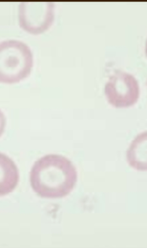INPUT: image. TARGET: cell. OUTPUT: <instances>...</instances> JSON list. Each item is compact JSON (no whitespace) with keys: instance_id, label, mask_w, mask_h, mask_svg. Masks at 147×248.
<instances>
[{"instance_id":"1","label":"cell","mask_w":147,"mask_h":248,"mask_svg":"<svg viewBox=\"0 0 147 248\" xmlns=\"http://www.w3.org/2000/svg\"><path fill=\"white\" fill-rule=\"evenodd\" d=\"M76 169L71 162L62 155L50 154L36 161L30 173L33 190L47 198L64 197L72 190L77 180Z\"/></svg>"},{"instance_id":"2","label":"cell","mask_w":147,"mask_h":248,"mask_svg":"<svg viewBox=\"0 0 147 248\" xmlns=\"http://www.w3.org/2000/svg\"><path fill=\"white\" fill-rule=\"evenodd\" d=\"M33 65L32 52L25 43L15 39L0 42V82H19L29 75Z\"/></svg>"},{"instance_id":"3","label":"cell","mask_w":147,"mask_h":248,"mask_svg":"<svg viewBox=\"0 0 147 248\" xmlns=\"http://www.w3.org/2000/svg\"><path fill=\"white\" fill-rule=\"evenodd\" d=\"M54 13V5L52 2H22L19 8L20 25L30 33H42L51 26Z\"/></svg>"},{"instance_id":"4","label":"cell","mask_w":147,"mask_h":248,"mask_svg":"<svg viewBox=\"0 0 147 248\" xmlns=\"http://www.w3.org/2000/svg\"><path fill=\"white\" fill-rule=\"evenodd\" d=\"M106 98L109 103L117 108H125L133 105L139 95L137 82L131 75L119 73L112 77L105 89Z\"/></svg>"},{"instance_id":"5","label":"cell","mask_w":147,"mask_h":248,"mask_svg":"<svg viewBox=\"0 0 147 248\" xmlns=\"http://www.w3.org/2000/svg\"><path fill=\"white\" fill-rule=\"evenodd\" d=\"M19 178L18 171L13 161L0 152V196L12 192L17 186Z\"/></svg>"}]
</instances>
